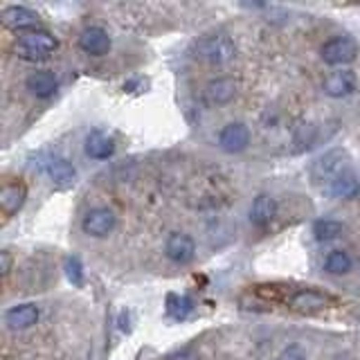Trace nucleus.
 Wrapping results in <instances>:
<instances>
[{"instance_id": "1", "label": "nucleus", "mask_w": 360, "mask_h": 360, "mask_svg": "<svg viewBox=\"0 0 360 360\" xmlns=\"http://www.w3.org/2000/svg\"><path fill=\"white\" fill-rule=\"evenodd\" d=\"M191 54L194 59L210 63V65H225L234 59L236 48L230 37L225 34H210V37H200L191 45Z\"/></svg>"}, {"instance_id": "2", "label": "nucleus", "mask_w": 360, "mask_h": 360, "mask_svg": "<svg viewBox=\"0 0 360 360\" xmlns=\"http://www.w3.org/2000/svg\"><path fill=\"white\" fill-rule=\"evenodd\" d=\"M14 50L20 59H25V61H41V59H48L56 50V39L45 30H32V32L20 34Z\"/></svg>"}, {"instance_id": "3", "label": "nucleus", "mask_w": 360, "mask_h": 360, "mask_svg": "<svg viewBox=\"0 0 360 360\" xmlns=\"http://www.w3.org/2000/svg\"><path fill=\"white\" fill-rule=\"evenodd\" d=\"M349 174V158L345 151L340 149H333L329 153H324L322 158H318L311 169V176L315 183H324L326 187H329L335 178H340Z\"/></svg>"}, {"instance_id": "4", "label": "nucleus", "mask_w": 360, "mask_h": 360, "mask_svg": "<svg viewBox=\"0 0 360 360\" xmlns=\"http://www.w3.org/2000/svg\"><path fill=\"white\" fill-rule=\"evenodd\" d=\"M320 54H322V61L329 65H347L356 59L358 45L349 37H333L322 45Z\"/></svg>"}, {"instance_id": "5", "label": "nucleus", "mask_w": 360, "mask_h": 360, "mask_svg": "<svg viewBox=\"0 0 360 360\" xmlns=\"http://www.w3.org/2000/svg\"><path fill=\"white\" fill-rule=\"evenodd\" d=\"M117 225V217L115 212L108 207H93L90 212H86V217L82 221V228L88 236H95V239H101V236H108Z\"/></svg>"}, {"instance_id": "6", "label": "nucleus", "mask_w": 360, "mask_h": 360, "mask_svg": "<svg viewBox=\"0 0 360 360\" xmlns=\"http://www.w3.org/2000/svg\"><path fill=\"white\" fill-rule=\"evenodd\" d=\"M356 84H358L356 75L352 70H347V68H340V70H333L324 77L322 93L331 99H342V97H349L354 93Z\"/></svg>"}, {"instance_id": "7", "label": "nucleus", "mask_w": 360, "mask_h": 360, "mask_svg": "<svg viewBox=\"0 0 360 360\" xmlns=\"http://www.w3.org/2000/svg\"><path fill=\"white\" fill-rule=\"evenodd\" d=\"M219 144H221V149L228 153H241L248 149V144H250V129L241 122L225 124L219 133Z\"/></svg>"}, {"instance_id": "8", "label": "nucleus", "mask_w": 360, "mask_h": 360, "mask_svg": "<svg viewBox=\"0 0 360 360\" xmlns=\"http://www.w3.org/2000/svg\"><path fill=\"white\" fill-rule=\"evenodd\" d=\"M165 252L174 264H189L196 257V241L185 232H172L165 241Z\"/></svg>"}, {"instance_id": "9", "label": "nucleus", "mask_w": 360, "mask_h": 360, "mask_svg": "<svg viewBox=\"0 0 360 360\" xmlns=\"http://www.w3.org/2000/svg\"><path fill=\"white\" fill-rule=\"evenodd\" d=\"M0 20H3L5 27L22 32V34L39 27V14H37V11H32L27 7H20V5L5 7L3 14H0Z\"/></svg>"}, {"instance_id": "10", "label": "nucleus", "mask_w": 360, "mask_h": 360, "mask_svg": "<svg viewBox=\"0 0 360 360\" xmlns=\"http://www.w3.org/2000/svg\"><path fill=\"white\" fill-rule=\"evenodd\" d=\"M43 172L48 174V178L56 185H70L77 180V169L70 160H65L61 155H45L43 158Z\"/></svg>"}, {"instance_id": "11", "label": "nucleus", "mask_w": 360, "mask_h": 360, "mask_svg": "<svg viewBox=\"0 0 360 360\" xmlns=\"http://www.w3.org/2000/svg\"><path fill=\"white\" fill-rule=\"evenodd\" d=\"M39 315H41V311H39L37 304H32V302L16 304V307H11L5 313V324L11 331H25L39 322Z\"/></svg>"}, {"instance_id": "12", "label": "nucleus", "mask_w": 360, "mask_h": 360, "mask_svg": "<svg viewBox=\"0 0 360 360\" xmlns=\"http://www.w3.org/2000/svg\"><path fill=\"white\" fill-rule=\"evenodd\" d=\"M79 48L90 56H104L110 50V37L104 27H86L79 34Z\"/></svg>"}, {"instance_id": "13", "label": "nucleus", "mask_w": 360, "mask_h": 360, "mask_svg": "<svg viewBox=\"0 0 360 360\" xmlns=\"http://www.w3.org/2000/svg\"><path fill=\"white\" fill-rule=\"evenodd\" d=\"M236 95V82L230 77H217L205 86V99L214 106L230 104Z\"/></svg>"}, {"instance_id": "14", "label": "nucleus", "mask_w": 360, "mask_h": 360, "mask_svg": "<svg viewBox=\"0 0 360 360\" xmlns=\"http://www.w3.org/2000/svg\"><path fill=\"white\" fill-rule=\"evenodd\" d=\"M27 90L39 99H48L56 93V88H59V82H56V77L50 72V70H39V72H32L25 82Z\"/></svg>"}, {"instance_id": "15", "label": "nucleus", "mask_w": 360, "mask_h": 360, "mask_svg": "<svg viewBox=\"0 0 360 360\" xmlns=\"http://www.w3.org/2000/svg\"><path fill=\"white\" fill-rule=\"evenodd\" d=\"M84 149H86V155H90L93 160H106V158H110L112 151H115V142H112L106 133L93 131V133H88Z\"/></svg>"}, {"instance_id": "16", "label": "nucleus", "mask_w": 360, "mask_h": 360, "mask_svg": "<svg viewBox=\"0 0 360 360\" xmlns=\"http://www.w3.org/2000/svg\"><path fill=\"white\" fill-rule=\"evenodd\" d=\"M277 214V202L273 196L268 194H259L252 205H250V221L257 225V228H264V225H268L270 221L275 219Z\"/></svg>"}, {"instance_id": "17", "label": "nucleus", "mask_w": 360, "mask_h": 360, "mask_svg": "<svg viewBox=\"0 0 360 360\" xmlns=\"http://www.w3.org/2000/svg\"><path fill=\"white\" fill-rule=\"evenodd\" d=\"M326 191H329V194L335 196V198H354V196L360 194V183L356 180V176L349 172V174H345L340 178H335L333 183L326 187Z\"/></svg>"}, {"instance_id": "18", "label": "nucleus", "mask_w": 360, "mask_h": 360, "mask_svg": "<svg viewBox=\"0 0 360 360\" xmlns=\"http://www.w3.org/2000/svg\"><path fill=\"white\" fill-rule=\"evenodd\" d=\"M326 302L329 300H326L318 290H300L290 300L292 309H297V311H320L326 307Z\"/></svg>"}, {"instance_id": "19", "label": "nucleus", "mask_w": 360, "mask_h": 360, "mask_svg": "<svg viewBox=\"0 0 360 360\" xmlns=\"http://www.w3.org/2000/svg\"><path fill=\"white\" fill-rule=\"evenodd\" d=\"M25 196L27 191L22 185H7L0 191V205H3V212L5 214H14L22 207V202H25Z\"/></svg>"}, {"instance_id": "20", "label": "nucleus", "mask_w": 360, "mask_h": 360, "mask_svg": "<svg viewBox=\"0 0 360 360\" xmlns=\"http://www.w3.org/2000/svg\"><path fill=\"white\" fill-rule=\"evenodd\" d=\"M313 234L318 241H335L345 234V223L335 219H320L313 225Z\"/></svg>"}, {"instance_id": "21", "label": "nucleus", "mask_w": 360, "mask_h": 360, "mask_svg": "<svg viewBox=\"0 0 360 360\" xmlns=\"http://www.w3.org/2000/svg\"><path fill=\"white\" fill-rule=\"evenodd\" d=\"M354 266V259L345 250H331L324 259V270L329 275H347Z\"/></svg>"}, {"instance_id": "22", "label": "nucleus", "mask_w": 360, "mask_h": 360, "mask_svg": "<svg viewBox=\"0 0 360 360\" xmlns=\"http://www.w3.org/2000/svg\"><path fill=\"white\" fill-rule=\"evenodd\" d=\"M191 311H194V302H191L187 295H169L167 313L172 315L174 320H185Z\"/></svg>"}, {"instance_id": "23", "label": "nucleus", "mask_w": 360, "mask_h": 360, "mask_svg": "<svg viewBox=\"0 0 360 360\" xmlns=\"http://www.w3.org/2000/svg\"><path fill=\"white\" fill-rule=\"evenodd\" d=\"M65 277L70 279L75 286H84V266L77 257L65 259Z\"/></svg>"}, {"instance_id": "24", "label": "nucleus", "mask_w": 360, "mask_h": 360, "mask_svg": "<svg viewBox=\"0 0 360 360\" xmlns=\"http://www.w3.org/2000/svg\"><path fill=\"white\" fill-rule=\"evenodd\" d=\"M279 360H309V358H307V354H304L297 345H290V347H286L284 352L279 354Z\"/></svg>"}, {"instance_id": "25", "label": "nucleus", "mask_w": 360, "mask_h": 360, "mask_svg": "<svg viewBox=\"0 0 360 360\" xmlns=\"http://www.w3.org/2000/svg\"><path fill=\"white\" fill-rule=\"evenodd\" d=\"M0 264H3V266H0V268H3V275L7 277V275H9V270H11V257H9L7 250L0 252Z\"/></svg>"}, {"instance_id": "26", "label": "nucleus", "mask_w": 360, "mask_h": 360, "mask_svg": "<svg viewBox=\"0 0 360 360\" xmlns=\"http://www.w3.org/2000/svg\"><path fill=\"white\" fill-rule=\"evenodd\" d=\"M169 360H196V356L191 354V352H180V354L169 356Z\"/></svg>"}, {"instance_id": "27", "label": "nucleus", "mask_w": 360, "mask_h": 360, "mask_svg": "<svg viewBox=\"0 0 360 360\" xmlns=\"http://www.w3.org/2000/svg\"><path fill=\"white\" fill-rule=\"evenodd\" d=\"M335 360H349V358H347V356H338Z\"/></svg>"}]
</instances>
